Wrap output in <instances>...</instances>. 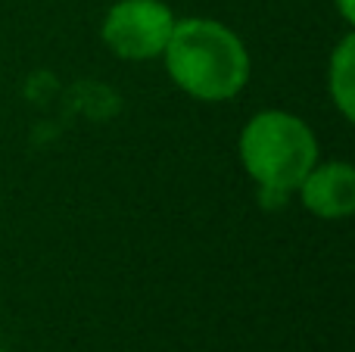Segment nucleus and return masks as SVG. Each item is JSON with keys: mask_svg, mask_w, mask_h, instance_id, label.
<instances>
[{"mask_svg": "<svg viewBox=\"0 0 355 352\" xmlns=\"http://www.w3.org/2000/svg\"><path fill=\"white\" fill-rule=\"evenodd\" d=\"M168 78L178 91L200 103L234 100L252 75V60L243 37L231 25L209 16H184L175 22L162 53Z\"/></svg>", "mask_w": 355, "mask_h": 352, "instance_id": "f257e3e1", "label": "nucleus"}, {"mask_svg": "<svg viewBox=\"0 0 355 352\" xmlns=\"http://www.w3.org/2000/svg\"><path fill=\"white\" fill-rule=\"evenodd\" d=\"M240 166L265 200H287L296 193L309 168L321 159L312 125L296 112L262 109L240 128Z\"/></svg>", "mask_w": 355, "mask_h": 352, "instance_id": "f03ea898", "label": "nucleus"}, {"mask_svg": "<svg viewBox=\"0 0 355 352\" xmlns=\"http://www.w3.org/2000/svg\"><path fill=\"white\" fill-rule=\"evenodd\" d=\"M175 10L166 0H116L106 10L100 37L125 62L162 60L175 31Z\"/></svg>", "mask_w": 355, "mask_h": 352, "instance_id": "7ed1b4c3", "label": "nucleus"}, {"mask_svg": "<svg viewBox=\"0 0 355 352\" xmlns=\"http://www.w3.org/2000/svg\"><path fill=\"white\" fill-rule=\"evenodd\" d=\"M302 209L324 222H343L355 212V168L343 159L315 162L296 187Z\"/></svg>", "mask_w": 355, "mask_h": 352, "instance_id": "20e7f679", "label": "nucleus"}, {"mask_svg": "<svg viewBox=\"0 0 355 352\" xmlns=\"http://www.w3.org/2000/svg\"><path fill=\"white\" fill-rule=\"evenodd\" d=\"M327 94L337 112L352 122L355 118V35L346 31L340 44L334 47L327 62Z\"/></svg>", "mask_w": 355, "mask_h": 352, "instance_id": "39448f33", "label": "nucleus"}, {"mask_svg": "<svg viewBox=\"0 0 355 352\" xmlns=\"http://www.w3.org/2000/svg\"><path fill=\"white\" fill-rule=\"evenodd\" d=\"M334 10L340 12L346 25H355V0H334Z\"/></svg>", "mask_w": 355, "mask_h": 352, "instance_id": "423d86ee", "label": "nucleus"}, {"mask_svg": "<svg viewBox=\"0 0 355 352\" xmlns=\"http://www.w3.org/2000/svg\"><path fill=\"white\" fill-rule=\"evenodd\" d=\"M0 352H6V349H0Z\"/></svg>", "mask_w": 355, "mask_h": 352, "instance_id": "0eeeda50", "label": "nucleus"}]
</instances>
